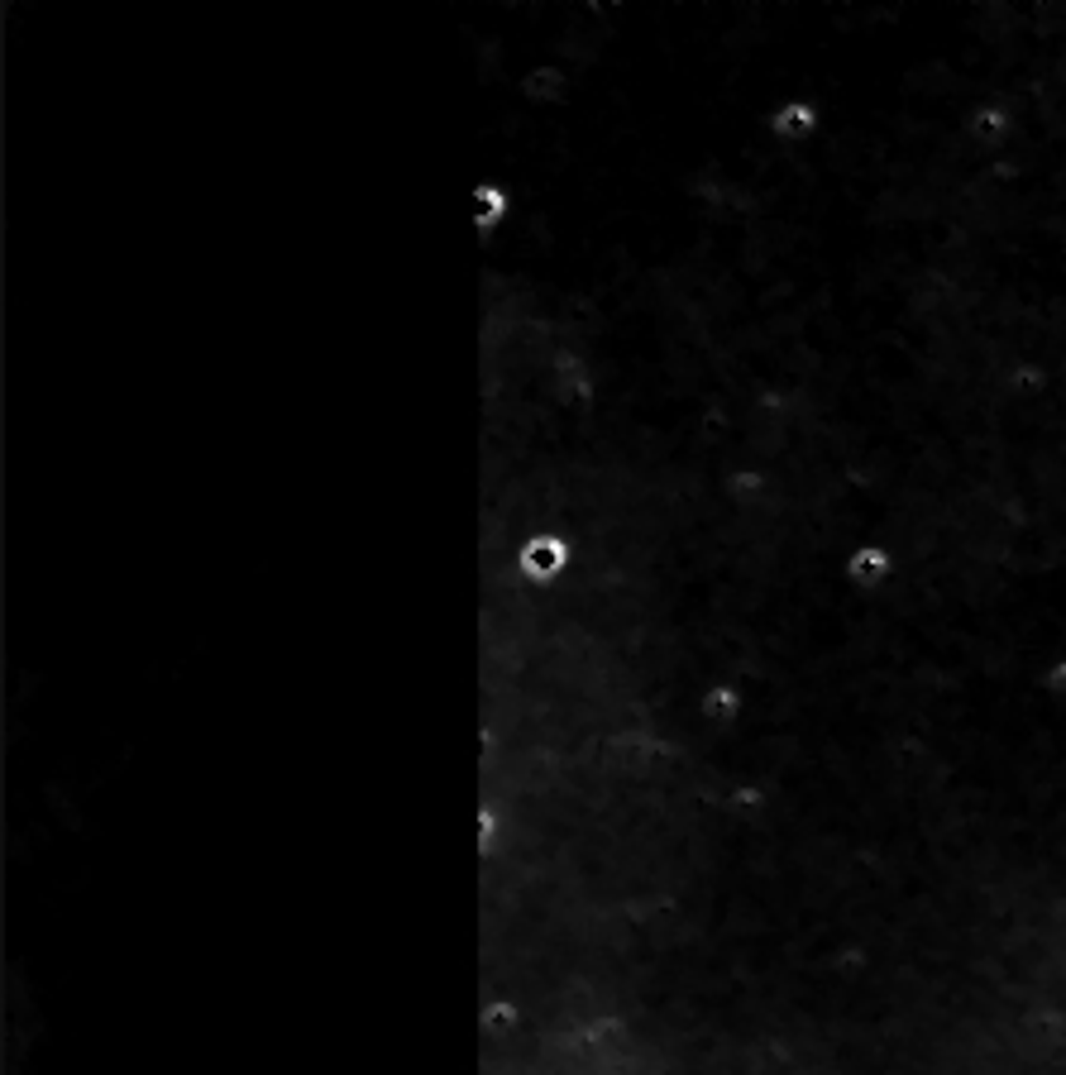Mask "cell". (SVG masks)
Returning <instances> with one entry per match:
<instances>
[{
  "instance_id": "1",
  "label": "cell",
  "mask_w": 1066,
  "mask_h": 1075,
  "mask_svg": "<svg viewBox=\"0 0 1066 1075\" xmlns=\"http://www.w3.org/2000/svg\"><path fill=\"white\" fill-rule=\"evenodd\" d=\"M899 574V555H894L885 540H856L847 555H842V579L856 588V593H880L885 583H894Z\"/></svg>"
}]
</instances>
